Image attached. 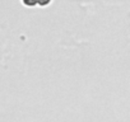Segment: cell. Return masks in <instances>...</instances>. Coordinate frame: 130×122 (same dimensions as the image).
Here are the masks:
<instances>
[{"label":"cell","mask_w":130,"mask_h":122,"mask_svg":"<svg viewBox=\"0 0 130 122\" xmlns=\"http://www.w3.org/2000/svg\"><path fill=\"white\" fill-rule=\"evenodd\" d=\"M24 3L28 4V5H33V4L37 3V0H24Z\"/></svg>","instance_id":"obj_1"},{"label":"cell","mask_w":130,"mask_h":122,"mask_svg":"<svg viewBox=\"0 0 130 122\" xmlns=\"http://www.w3.org/2000/svg\"><path fill=\"white\" fill-rule=\"evenodd\" d=\"M37 3L41 4V5H46V4L50 3V0H37Z\"/></svg>","instance_id":"obj_2"}]
</instances>
